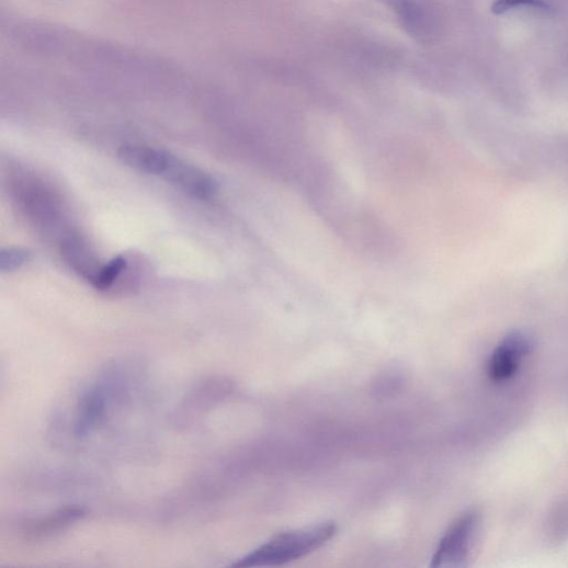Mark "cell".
Wrapping results in <instances>:
<instances>
[{"label": "cell", "instance_id": "cell-8", "mask_svg": "<svg viewBox=\"0 0 568 568\" xmlns=\"http://www.w3.org/2000/svg\"><path fill=\"white\" fill-rule=\"evenodd\" d=\"M105 410V401L98 391H91L81 400L76 432L83 435L99 422Z\"/></svg>", "mask_w": 568, "mask_h": 568}, {"label": "cell", "instance_id": "cell-11", "mask_svg": "<svg viewBox=\"0 0 568 568\" xmlns=\"http://www.w3.org/2000/svg\"><path fill=\"white\" fill-rule=\"evenodd\" d=\"M31 260V253L21 248H8L0 252V271L13 272Z\"/></svg>", "mask_w": 568, "mask_h": 568}, {"label": "cell", "instance_id": "cell-7", "mask_svg": "<svg viewBox=\"0 0 568 568\" xmlns=\"http://www.w3.org/2000/svg\"><path fill=\"white\" fill-rule=\"evenodd\" d=\"M84 515L80 508H66L54 514L26 522L23 525V534L29 538H43L58 534L68 529Z\"/></svg>", "mask_w": 568, "mask_h": 568}, {"label": "cell", "instance_id": "cell-10", "mask_svg": "<svg viewBox=\"0 0 568 568\" xmlns=\"http://www.w3.org/2000/svg\"><path fill=\"white\" fill-rule=\"evenodd\" d=\"M520 10L550 13L552 7L546 0H496L491 8L492 13L499 16Z\"/></svg>", "mask_w": 568, "mask_h": 568}, {"label": "cell", "instance_id": "cell-9", "mask_svg": "<svg viewBox=\"0 0 568 568\" xmlns=\"http://www.w3.org/2000/svg\"><path fill=\"white\" fill-rule=\"evenodd\" d=\"M128 262L123 255L116 257L109 263L103 264L96 279L93 280L91 286L100 292H106L114 287V284L127 270Z\"/></svg>", "mask_w": 568, "mask_h": 568}, {"label": "cell", "instance_id": "cell-3", "mask_svg": "<svg viewBox=\"0 0 568 568\" xmlns=\"http://www.w3.org/2000/svg\"><path fill=\"white\" fill-rule=\"evenodd\" d=\"M162 177L181 192L201 201H209L218 192L217 182L208 173L174 156Z\"/></svg>", "mask_w": 568, "mask_h": 568}, {"label": "cell", "instance_id": "cell-6", "mask_svg": "<svg viewBox=\"0 0 568 568\" xmlns=\"http://www.w3.org/2000/svg\"><path fill=\"white\" fill-rule=\"evenodd\" d=\"M171 156L164 150L138 144L124 145L118 150L120 159L128 167L157 175L163 174Z\"/></svg>", "mask_w": 568, "mask_h": 568}, {"label": "cell", "instance_id": "cell-1", "mask_svg": "<svg viewBox=\"0 0 568 568\" xmlns=\"http://www.w3.org/2000/svg\"><path fill=\"white\" fill-rule=\"evenodd\" d=\"M337 525L326 522L275 535L235 564L237 567L279 566L300 559L327 544Z\"/></svg>", "mask_w": 568, "mask_h": 568}, {"label": "cell", "instance_id": "cell-5", "mask_svg": "<svg viewBox=\"0 0 568 568\" xmlns=\"http://www.w3.org/2000/svg\"><path fill=\"white\" fill-rule=\"evenodd\" d=\"M60 252L69 268L91 284L103 266L90 246L79 236L66 237L61 241Z\"/></svg>", "mask_w": 568, "mask_h": 568}, {"label": "cell", "instance_id": "cell-4", "mask_svg": "<svg viewBox=\"0 0 568 568\" xmlns=\"http://www.w3.org/2000/svg\"><path fill=\"white\" fill-rule=\"evenodd\" d=\"M531 350L532 342L524 333L513 332L505 337L495 349L488 362L490 380L499 384L509 380Z\"/></svg>", "mask_w": 568, "mask_h": 568}, {"label": "cell", "instance_id": "cell-2", "mask_svg": "<svg viewBox=\"0 0 568 568\" xmlns=\"http://www.w3.org/2000/svg\"><path fill=\"white\" fill-rule=\"evenodd\" d=\"M481 530V515L476 510L462 514L442 536L432 557V567L461 568L468 565Z\"/></svg>", "mask_w": 568, "mask_h": 568}]
</instances>
